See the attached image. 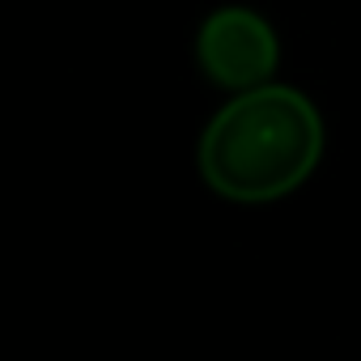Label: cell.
Wrapping results in <instances>:
<instances>
[{"mask_svg":"<svg viewBox=\"0 0 361 361\" xmlns=\"http://www.w3.org/2000/svg\"><path fill=\"white\" fill-rule=\"evenodd\" d=\"M323 157V115L293 85L234 94L200 132L196 170L230 204H272L293 196Z\"/></svg>","mask_w":361,"mask_h":361,"instance_id":"6da1fadb","label":"cell"},{"mask_svg":"<svg viewBox=\"0 0 361 361\" xmlns=\"http://www.w3.org/2000/svg\"><path fill=\"white\" fill-rule=\"evenodd\" d=\"M281 64V39L272 22L255 9L226 5L213 9L196 30V68L230 94L268 85Z\"/></svg>","mask_w":361,"mask_h":361,"instance_id":"7a4b0ae2","label":"cell"}]
</instances>
